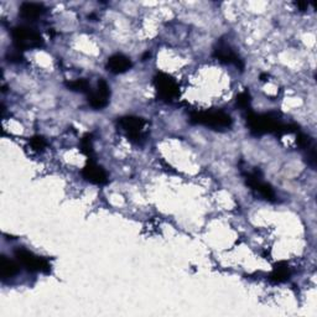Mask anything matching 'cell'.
Instances as JSON below:
<instances>
[{"label":"cell","mask_w":317,"mask_h":317,"mask_svg":"<svg viewBox=\"0 0 317 317\" xmlns=\"http://www.w3.org/2000/svg\"><path fill=\"white\" fill-rule=\"evenodd\" d=\"M16 273V265L13 262L7 259L2 260V275L4 278H9Z\"/></svg>","instance_id":"10"},{"label":"cell","mask_w":317,"mask_h":317,"mask_svg":"<svg viewBox=\"0 0 317 317\" xmlns=\"http://www.w3.org/2000/svg\"><path fill=\"white\" fill-rule=\"evenodd\" d=\"M143 125H144V123H143L140 119H137V118H126L125 120L123 121L124 129H125L130 135H135V137H138V135L140 137L142 130H143Z\"/></svg>","instance_id":"8"},{"label":"cell","mask_w":317,"mask_h":317,"mask_svg":"<svg viewBox=\"0 0 317 317\" xmlns=\"http://www.w3.org/2000/svg\"><path fill=\"white\" fill-rule=\"evenodd\" d=\"M85 175L88 180L92 181V182L102 183L105 181L104 171L99 169L98 166H93V165H89V166L86 167Z\"/></svg>","instance_id":"9"},{"label":"cell","mask_w":317,"mask_h":317,"mask_svg":"<svg viewBox=\"0 0 317 317\" xmlns=\"http://www.w3.org/2000/svg\"><path fill=\"white\" fill-rule=\"evenodd\" d=\"M13 37L18 48L25 50V48L39 47L41 45V36L29 28H18L13 31Z\"/></svg>","instance_id":"1"},{"label":"cell","mask_w":317,"mask_h":317,"mask_svg":"<svg viewBox=\"0 0 317 317\" xmlns=\"http://www.w3.org/2000/svg\"><path fill=\"white\" fill-rule=\"evenodd\" d=\"M195 120L197 123L205 124V125L215 126V128H221V126H228L231 124V118L229 115L224 114L222 112H210V113H199L195 116Z\"/></svg>","instance_id":"2"},{"label":"cell","mask_w":317,"mask_h":317,"mask_svg":"<svg viewBox=\"0 0 317 317\" xmlns=\"http://www.w3.org/2000/svg\"><path fill=\"white\" fill-rule=\"evenodd\" d=\"M43 12H45V8L41 4H36V3H24L20 7L21 15L28 20L39 18L43 14Z\"/></svg>","instance_id":"5"},{"label":"cell","mask_w":317,"mask_h":317,"mask_svg":"<svg viewBox=\"0 0 317 317\" xmlns=\"http://www.w3.org/2000/svg\"><path fill=\"white\" fill-rule=\"evenodd\" d=\"M158 83L159 91L162 96L166 97V98H172L173 96H176V93H177V86H176L175 82H173L172 80H170L169 77L165 76L164 78L158 81Z\"/></svg>","instance_id":"6"},{"label":"cell","mask_w":317,"mask_h":317,"mask_svg":"<svg viewBox=\"0 0 317 317\" xmlns=\"http://www.w3.org/2000/svg\"><path fill=\"white\" fill-rule=\"evenodd\" d=\"M108 94H109V89L105 82H101L98 85V89L91 94V104L94 108H103L107 105L108 102Z\"/></svg>","instance_id":"4"},{"label":"cell","mask_w":317,"mask_h":317,"mask_svg":"<svg viewBox=\"0 0 317 317\" xmlns=\"http://www.w3.org/2000/svg\"><path fill=\"white\" fill-rule=\"evenodd\" d=\"M18 258L23 262L24 265L29 268V269H36V270H43L45 268H48V265L46 264L45 260L40 259L39 257L32 256L31 253L26 250H19L18 251Z\"/></svg>","instance_id":"3"},{"label":"cell","mask_w":317,"mask_h":317,"mask_svg":"<svg viewBox=\"0 0 317 317\" xmlns=\"http://www.w3.org/2000/svg\"><path fill=\"white\" fill-rule=\"evenodd\" d=\"M130 67L129 58H126L123 55H115L109 59V69L114 73H120L126 71Z\"/></svg>","instance_id":"7"}]
</instances>
